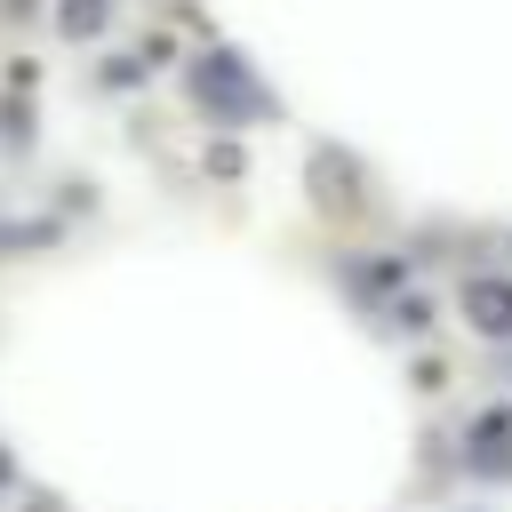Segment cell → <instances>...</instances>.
Returning a JSON list of instances; mask_svg holds the SVG:
<instances>
[{
    "label": "cell",
    "instance_id": "obj_1",
    "mask_svg": "<svg viewBox=\"0 0 512 512\" xmlns=\"http://www.w3.org/2000/svg\"><path fill=\"white\" fill-rule=\"evenodd\" d=\"M472 312H480V328H512V304H504V288H472Z\"/></svg>",
    "mask_w": 512,
    "mask_h": 512
}]
</instances>
